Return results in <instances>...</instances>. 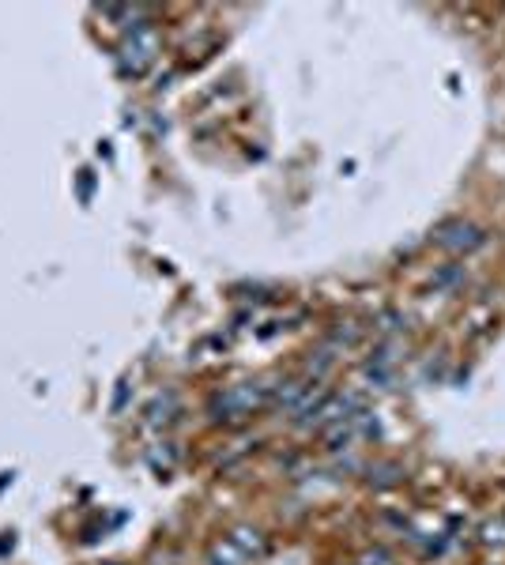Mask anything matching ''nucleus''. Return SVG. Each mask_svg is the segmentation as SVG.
<instances>
[{
  "instance_id": "nucleus-1",
  "label": "nucleus",
  "mask_w": 505,
  "mask_h": 565,
  "mask_svg": "<svg viewBox=\"0 0 505 565\" xmlns=\"http://www.w3.org/2000/svg\"><path fill=\"white\" fill-rule=\"evenodd\" d=\"M272 400V385H257V381H242V385L227 388V392H215L208 411L215 422H242L249 415H257L261 407H268Z\"/></svg>"
},
{
  "instance_id": "nucleus-2",
  "label": "nucleus",
  "mask_w": 505,
  "mask_h": 565,
  "mask_svg": "<svg viewBox=\"0 0 505 565\" xmlns=\"http://www.w3.org/2000/svg\"><path fill=\"white\" fill-rule=\"evenodd\" d=\"M155 57H159V34H155V27L132 23V31L125 34V42L117 46V68H121V76L140 80L147 68L155 65Z\"/></svg>"
},
{
  "instance_id": "nucleus-3",
  "label": "nucleus",
  "mask_w": 505,
  "mask_h": 565,
  "mask_svg": "<svg viewBox=\"0 0 505 565\" xmlns=\"http://www.w3.org/2000/svg\"><path fill=\"white\" fill-rule=\"evenodd\" d=\"M434 242L445 249V253H472V249H479L483 245V230L475 223H464V219H449V223H441L438 230H434Z\"/></svg>"
},
{
  "instance_id": "nucleus-4",
  "label": "nucleus",
  "mask_w": 505,
  "mask_h": 565,
  "mask_svg": "<svg viewBox=\"0 0 505 565\" xmlns=\"http://www.w3.org/2000/svg\"><path fill=\"white\" fill-rule=\"evenodd\" d=\"M234 547L242 550L245 558H264L268 554V539H264L257 528H234V532L227 535Z\"/></svg>"
},
{
  "instance_id": "nucleus-5",
  "label": "nucleus",
  "mask_w": 505,
  "mask_h": 565,
  "mask_svg": "<svg viewBox=\"0 0 505 565\" xmlns=\"http://www.w3.org/2000/svg\"><path fill=\"white\" fill-rule=\"evenodd\" d=\"M178 411H181L178 396H174V392H163V396H155L151 407H147V422H151V426H170V422L178 419Z\"/></svg>"
},
{
  "instance_id": "nucleus-6",
  "label": "nucleus",
  "mask_w": 505,
  "mask_h": 565,
  "mask_svg": "<svg viewBox=\"0 0 505 565\" xmlns=\"http://www.w3.org/2000/svg\"><path fill=\"white\" fill-rule=\"evenodd\" d=\"M306 381H283V385L272 388V400H268V407H287V411H294L298 407V400L306 396Z\"/></svg>"
},
{
  "instance_id": "nucleus-7",
  "label": "nucleus",
  "mask_w": 505,
  "mask_h": 565,
  "mask_svg": "<svg viewBox=\"0 0 505 565\" xmlns=\"http://www.w3.org/2000/svg\"><path fill=\"white\" fill-rule=\"evenodd\" d=\"M366 483L374 486V490H392V486L404 483V468H396V464H377L370 468V479Z\"/></svg>"
},
{
  "instance_id": "nucleus-8",
  "label": "nucleus",
  "mask_w": 505,
  "mask_h": 565,
  "mask_svg": "<svg viewBox=\"0 0 505 565\" xmlns=\"http://www.w3.org/2000/svg\"><path fill=\"white\" fill-rule=\"evenodd\" d=\"M245 562H249V558H245L230 539H219V543L208 550V565H245Z\"/></svg>"
},
{
  "instance_id": "nucleus-9",
  "label": "nucleus",
  "mask_w": 505,
  "mask_h": 565,
  "mask_svg": "<svg viewBox=\"0 0 505 565\" xmlns=\"http://www.w3.org/2000/svg\"><path fill=\"white\" fill-rule=\"evenodd\" d=\"M174 460H178V452H174V445L170 441H163V445H155V449H147V464L159 471V475H170L174 471Z\"/></svg>"
},
{
  "instance_id": "nucleus-10",
  "label": "nucleus",
  "mask_w": 505,
  "mask_h": 565,
  "mask_svg": "<svg viewBox=\"0 0 505 565\" xmlns=\"http://www.w3.org/2000/svg\"><path fill=\"white\" fill-rule=\"evenodd\" d=\"M479 535H483V543H487V547H505V517L487 520Z\"/></svg>"
},
{
  "instance_id": "nucleus-11",
  "label": "nucleus",
  "mask_w": 505,
  "mask_h": 565,
  "mask_svg": "<svg viewBox=\"0 0 505 565\" xmlns=\"http://www.w3.org/2000/svg\"><path fill=\"white\" fill-rule=\"evenodd\" d=\"M359 565H392V554L385 547H374V550H366V554H362Z\"/></svg>"
},
{
  "instance_id": "nucleus-12",
  "label": "nucleus",
  "mask_w": 505,
  "mask_h": 565,
  "mask_svg": "<svg viewBox=\"0 0 505 565\" xmlns=\"http://www.w3.org/2000/svg\"><path fill=\"white\" fill-rule=\"evenodd\" d=\"M91 185H95L91 170H83V174H80V200H91Z\"/></svg>"
},
{
  "instance_id": "nucleus-13",
  "label": "nucleus",
  "mask_w": 505,
  "mask_h": 565,
  "mask_svg": "<svg viewBox=\"0 0 505 565\" xmlns=\"http://www.w3.org/2000/svg\"><path fill=\"white\" fill-rule=\"evenodd\" d=\"M125 400H129V385L121 381V388H117V396H114V415H121V411H125Z\"/></svg>"
}]
</instances>
